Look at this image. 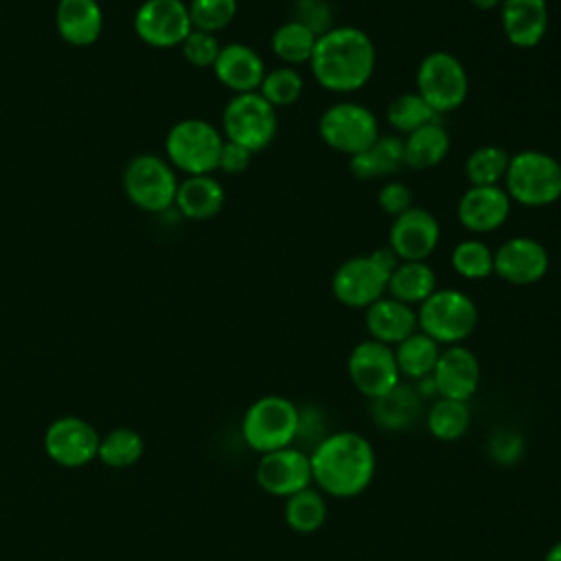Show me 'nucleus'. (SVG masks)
Instances as JSON below:
<instances>
[{"mask_svg":"<svg viewBox=\"0 0 561 561\" xmlns=\"http://www.w3.org/2000/svg\"><path fill=\"white\" fill-rule=\"evenodd\" d=\"M377 64V50L366 31L359 26H333L318 35L309 59L311 75L318 85L329 92L351 94L362 90Z\"/></svg>","mask_w":561,"mask_h":561,"instance_id":"1","label":"nucleus"},{"mask_svg":"<svg viewBox=\"0 0 561 561\" xmlns=\"http://www.w3.org/2000/svg\"><path fill=\"white\" fill-rule=\"evenodd\" d=\"M311 478L320 491L333 497H355L368 489L375 476V449L357 432H331L309 454Z\"/></svg>","mask_w":561,"mask_h":561,"instance_id":"2","label":"nucleus"},{"mask_svg":"<svg viewBox=\"0 0 561 561\" xmlns=\"http://www.w3.org/2000/svg\"><path fill=\"white\" fill-rule=\"evenodd\" d=\"M504 191L519 206H550L561 197V162L546 151L522 149L508 158Z\"/></svg>","mask_w":561,"mask_h":561,"instance_id":"3","label":"nucleus"},{"mask_svg":"<svg viewBox=\"0 0 561 561\" xmlns=\"http://www.w3.org/2000/svg\"><path fill=\"white\" fill-rule=\"evenodd\" d=\"M399 259L386 245L370 254L346 259L331 278V291L337 302L351 309H366L386 296L388 276Z\"/></svg>","mask_w":561,"mask_h":561,"instance_id":"4","label":"nucleus"},{"mask_svg":"<svg viewBox=\"0 0 561 561\" xmlns=\"http://www.w3.org/2000/svg\"><path fill=\"white\" fill-rule=\"evenodd\" d=\"M416 324L419 331L434 342L454 346L473 333L478 324V307L460 289L436 287L434 294L416 307Z\"/></svg>","mask_w":561,"mask_h":561,"instance_id":"5","label":"nucleus"},{"mask_svg":"<svg viewBox=\"0 0 561 561\" xmlns=\"http://www.w3.org/2000/svg\"><path fill=\"white\" fill-rule=\"evenodd\" d=\"M224 140V134L213 123L204 118H182L167 131V160L186 175H210L217 171Z\"/></svg>","mask_w":561,"mask_h":561,"instance_id":"6","label":"nucleus"},{"mask_svg":"<svg viewBox=\"0 0 561 561\" xmlns=\"http://www.w3.org/2000/svg\"><path fill=\"white\" fill-rule=\"evenodd\" d=\"M298 432V405L280 394H265L248 405L241 421L243 440L259 454L294 445Z\"/></svg>","mask_w":561,"mask_h":561,"instance_id":"7","label":"nucleus"},{"mask_svg":"<svg viewBox=\"0 0 561 561\" xmlns=\"http://www.w3.org/2000/svg\"><path fill=\"white\" fill-rule=\"evenodd\" d=\"M469 92V77L462 61L447 53L434 50L419 61L416 94L440 116L458 110Z\"/></svg>","mask_w":561,"mask_h":561,"instance_id":"8","label":"nucleus"},{"mask_svg":"<svg viewBox=\"0 0 561 561\" xmlns=\"http://www.w3.org/2000/svg\"><path fill=\"white\" fill-rule=\"evenodd\" d=\"M278 129L276 107H272L259 92L234 94L221 114V134L252 153L265 149Z\"/></svg>","mask_w":561,"mask_h":561,"instance_id":"9","label":"nucleus"},{"mask_svg":"<svg viewBox=\"0 0 561 561\" xmlns=\"http://www.w3.org/2000/svg\"><path fill=\"white\" fill-rule=\"evenodd\" d=\"M178 178L169 160L156 153L134 156L123 171V188L129 202L147 213H164L173 208Z\"/></svg>","mask_w":561,"mask_h":561,"instance_id":"10","label":"nucleus"},{"mask_svg":"<svg viewBox=\"0 0 561 561\" xmlns=\"http://www.w3.org/2000/svg\"><path fill=\"white\" fill-rule=\"evenodd\" d=\"M318 134L327 147L353 158L377 140L379 123L366 105L355 101H337L322 112Z\"/></svg>","mask_w":561,"mask_h":561,"instance_id":"11","label":"nucleus"},{"mask_svg":"<svg viewBox=\"0 0 561 561\" xmlns=\"http://www.w3.org/2000/svg\"><path fill=\"white\" fill-rule=\"evenodd\" d=\"M346 368L353 386L368 399H379L401 383L394 348L370 337L353 346Z\"/></svg>","mask_w":561,"mask_h":561,"instance_id":"12","label":"nucleus"},{"mask_svg":"<svg viewBox=\"0 0 561 561\" xmlns=\"http://www.w3.org/2000/svg\"><path fill=\"white\" fill-rule=\"evenodd\" d=\"M134 31L151 48L180 46L193 31L188 7L182 0H145L134 13Z\"/></svg>","mask_w":561,"mask_h":561,"instance_id":"13","label":"nucleus"},{"mask_svg":"<svg viewBox=\"0 0 561 561\" xmlns=\"http://www.w3.org/2000/svg\"><path fill=\"white\" fill-rule=\"evenodd\" d=\"M101 436L79 416L55 419L44 432L46 456L61 467H83L96 458Z\"/></svg>","mask_w":561,"mask_h":561,"instance_id":"14","label":"nucleus"},{"mask_svg":"<svg viewBox=\"0 0 561 561\" xmlns=\"http://www.w3.org/2000/svg\"><path fill=\"white\" fill-rule=\"evenodd\" d=\"M254 478L265 493L276 497H289L311 486L313 482L309 454L294 445L261 454Z\"/></svg>","mask_w":561,"mask_h":561,"instance_id":"15","label":"nucleus"},{"mask_svg":"<svg viewBox=\"0 0 561 561\" xmlns=\"http://www.w3.org/2000/svg\"><path fill=\"white\" fill-rule=\"evenodd\" d=\"M438 241V219L421 206H412L397 215L388 230V248L399 261H427Z\"/></svg>","mask_w":561,"mask_h":561,"instance_id":"16","label":"nucleus"},{"mask_svg":"<svg viewBox=\"0 0 561 561\" xmlns=\"http://www.w3.org/2000/svg\"><path fill=\"white\" fill-rule=\"evenodd\" d=\"M550 267L543 243L533 237H511L493 252V274L511 285H535Z\"/></svg>","mask_w":561,"mask_h":561,"instance_id":"17","label":"nucleus"},{"mask_svg":"<svg viewBox=\"0 0 561 561\" xmlns=\"http://www.w3.org/2000/svg\"><path fill=\"white\" fill-rule=\"evenodd\" d=\"M432 379L438 397L469 401L480 386V362L476 353L462 344L447 346L438 355Z\"/></svg>","mask_w":561,"mask_h":561,"instance_id":"18","label":"nucleus"},{"mask_svg":"<svg viewBox=\"0 0 561 561\" xmlns=\"http://www.w3.org/2000/svg\"><path fill=\"white\" fill-rule=\"evenodd\" d=\"M511 204L502 186H469L456 204V219L469 232H493L508 219Z\"/></svg>","mask_w":561,"mask_h":561,"instance_id":"19","label":"nucleus"},{"mask_svg":"<svg viewBox=\"0 0 561 561\" xmlns=\"http://www.w3.org/2000/svg\"><path fill=\"white\" fill-rule=\"evenodd\" d=\"M213 72L221 85L234 94H245L259 90L265 77V64L252 46L243 42H230L221 46L217 61L213 64Z\"/></svg>","mask_w":561,"mask_h":561,"instance_id":"20","label":"nucleus"},{"mask_svg":"<svg viewBox=\"0 0 561 561\" xmlns=\"http://www.w3.org/2000/svg\"><path fill=\"white\" fill-rule=\"evenodd\" d=\"M546 0H502L500 22L502 33L515 48H535L548 31Z\"/></svg>","mask_w":561,"mask_h":561,"instance_id":"21","label":"nucleus"},{"mask_svg":"<svg viewBox=\"0 0 561 561\" xmlns=\"http://www.w3.org/2000/svg\"><path fill=\"white\" fill-rule=\"evenodd\" d=\"M364 322L366 331L370 333V340H377L388 346H397L408 335L419 331L416 309L390 296H383L375 300L370 307H366Z\"/></svg>","mask_w":561,"mask_h":561,"instance_id":"22","label":"nucleus"},{"mask_svg":"<svg viewBox=\"0 0 561 561\" xmlns=\"http://www.w3.org/2000/svg\"><path fill=\"white\" fill-rule=\"evenodd\" d=\"M59 37L70 46H92L103 33V11L96 0H59L55 9Z\"/></svg>","mask_w":561,"mask_h":561,"instance_id":"23","label":"nucleus"},{"mask_svg":"<svg viewBox=\"0 0 561 561\" xmlns=\"http://www.w3.org/2000/svg\"><path fill=\"white\" fill-rule=\"evenodd\" d=\"M226 202L224 186L213 175H186L178 184L173 206L186 219H213Z\"/></svg>","mask_w":561,"mask_h":561,"instance_id":"24","label":"nucleus"},{"mask_svg":"<svg viewBox=\"0 0 561 561\" xmlns=\"http://www.w3.org/2000/svg\"><path fill=\"white\" fill-rule=\"evenodd\" d=\"M348 167L359 180L388 178L397 173L403 167V138L397 134H379L368 149L351 158Z\"/></svg>","mask_w":561,"mask_h":561,"instance_id":"25","label":"nucleus"},{"mask_svg":"<svg viewBox=\"0 0 561 561\" xmlns=\"http://www.w3.org/2000/svg\"><path fill=\"white\" fill-rule=\"evenodd\" d=\"M447 151L449 134L440 121L427 123L403 136V164L410 169H432L445 160Z\"/></svg>","mask_w":561,"mask_h":561,"instance_id":"26","label":"nucleus"},{"mask_svg":"<svg viewBox=\"0 0 561 561\" xmlns=\"http://www.w3.org/2000/svg\"><path fill=\"white\" fill-rule=\"evenodd\" d=\"M436 289V274L427 261H399L388 276L386 296L410 307L421 305Z\"/></svg>","mask_w":561,"mask_h":561,"instance_id":"27","label":"nucleus"},{"mask_svg":"<svg viewBox=\"0 0 561 561\" xmlns=\"http://www.w3.org/2000/svg\"><path fill=\"white\" fill-rule=\"evenodd\" d=\"M421 394L414 386L399 383L379 399H373V419L383 430H405L421 414Z\"/></svg>","mask_w":561,"mask_h":561,"instance_id":"28","label":"nucleus"},{"mask_svg":"<svg viewBox=\"0 0 561 561\" xmlns=\"http://www.w3.org/2000/svg\"><path fill=\"white\" fill-rule=\"evenodd\" d=\"M438 346L440 344L434 342L430 335L414 331L412 335H408L403 342L394 346V359H397L399 373L414 381L430 377L440 355Z\"/></svg>","mask_w":561,"mask_h":561,"instance_id":"29","label":"nucleus"},{"mask_svg":"<svg viewBox=\"0 0 561 561\" xmlns=\"http://www.w3.org/2000/svg\"><path fill=\"white\" fill-rule=\"evenodd\" d=\"M316 42H318V35L313 31H309L296 20H287L274 28L270 46H272V53L283 61V66L296 68V66L309 64Z\"/></svg>","mask_w":561,"mask_h":561,"instance_id":"30","label":"nucleus"},{"mask_svg":"<svg viewBox=\"0 0 561 561\" xmlns=\"http://www.w3.org/2000/svg\"><path fill=\"white\" fill-rule=\"evenodd\" d=\"M285 522L294 533L311 535L320 530L327 522V500L320 491L307 486L289 497H285L283 508Z\"/></svg>","mask_w":561,"mask_h":561,"instance_id":"31","label":"nucleus"},{"mask_svg":"<svg viewBox=\"0 0 561 561\" xmlns=\"http://www.w3.org/2000/svg\"><path fill=\"white\" fill-rule=\"evenodd\" d=\"M508 153L497 145L476 147L465 160V178L469 186H500L506 175Z\"/></svg>","mask_w":561,"mask_h":561,"instance_id":"32","label":"nucleus"},{"mask_svg":"<svg viewBox=\"0 0 561 561\" xmlns=\"http://www.w3.org/2000/svg\"><path fill=\"white\" fill-rule=\"evenodd\" d=\"M438 118L440 116L416 92H401L386 107V121L397 136H408L410 131Z\"/></svg>","mask_w":561,"mask_h":561,"instance_id":"33","label":"nucleus"},{"mask_svg":"<svg viewBox=\"0 0 561 561\" xmlns=\"http://www.w3.org/2000/svg\"><path fill=\"white\" fill-rule=\"evenodd\" d=\"M471 423L467 401L438 397L427 414V430L438 440H458Z\"/></svg>","mask_w":561,"mask_h":561,"instance_id":"34","label":"nucleus"},{"mask_svg":"<svg viewBox=\"0 0 561 561\" xmlns=\"http://www.w3.org/2000/svg\"><path fill=\"white\" fill-rule=\"evenodd\" d=\"M145 449L142 436L131 430V427H116L112 432H107L101 443H99V451L96 458L114 469H125L134 462L140 460Z\"/></svg>","mask_w":561,"mask_h":561,"instance_id":"35","label":"nucleus"},{"mask_svg":"<svg viewBox=\"0 0 561 561\" xmlns=\"http://www.w3.org/2000/svg\"><path fill=\"white\" fill-rule=\"evenodd\" d=\"M449 263L465 280H482L493 274V250L480 239H462L454 245Z\"/></svg>","mask_w":561,"mask_h":561,"instance_id":"36","label":"nucleus"},{"mask_svg":"<svg viewBox=\"0 0 561 561\" xmlns=\"http://www.w3.org/2000/svg\"><path fill=\"white\" fill-rule=\"evenodd\" d=\"M302 77L291 66H278L272 70H265V77L259 85V94L272 105V107H285L294 105L302 94Z\"/></svg>","mask_w":561,"mask_h":561,"instance_id":"37","label":"nucleus"},{"mask_svg":"<svg viewBox=\"0 0 561 561\" xmlns=\"http://www.w3.org/2000/svg\"><path fill=\"white\" fill-rule=\"evenodd\" d=\"M186 7L193 28L215 35L237 15V0H191Z\"/></svg>","mask_w":561,"mask_h":561,"instance_id":"38","label":"nucleus"},{"mask_svg":"<svg viewBox=\"0 0 561 561\" xmlns=\"http://www.w3.org/2000/svg\"><path fill=\"white\" fill-rule=\"evenodd\" d=\"M184 59L195 66V68H213V64L217 61V55L221 50L219 39L215 33H206V31H197L193 28L186 39L180 44Z\"/></svg>","mask_w":561,"mask_h":561,"instance_id":"39","label":"nucleus"},{"mask_svg":"<svg viewBox=\"0 0 561 561\" xmlns=\"http://www.w3.org/2000/svg\"><path fill=\"white\" fill-rule=\"evenodd\" d=\"M486 454L493 462L502 467H511L524 456V436L517 430L500 427L489 436Z\"/></svg>","mask_w":561,"mask_h":561,"instance_id":"40","label":"nucleus"},{"mask_svg":"<svg viewBox=\"0 0 561 561\" xmlns=\"http://www.w3.org/2000/svg\"><path fill=\"white\" fill-rule=\"evenodd\" d=\"M316 35L327 33L333 28V9L329 0H296L294 2V18Z\"/></svg>","mask_w":561,"mask_h":561,"instance_id":"41","label":"nucleus"},{"mask_svg":"<svg viewBox=\"0 0 561 561\" xmlns=\"http://www.w3.org/2000/svg\"><path fill=\"white\" fill-rule=\"evenodd\" d=\"M324 436H329V432L324 430L322 412L318 408H313V405H307L302 410L298 408V432H296L298 445H294V447L311 454Z\"/></svg>","mask_w":561,"mask_h":561,"instance_id":"42","label":"nucleus"},{"mask_svg":"<svg viewBox=\"0 0 561 561\" xmlns=\"http://www.w3.org/2000/svg\"><path fill=\"white\" fill-rule=\"evenodd\" d=\"M377 204H379V208H381L386 215L397 217V215H401V213H405L408 208L414 206V204H412V191H410L403 182L390 180V182H386V184L379 188V193H377Z\"/></svg>","mask_w":561,"mask_h":561,"instance_id":"43","label":"nucleus"},{"mask_svg":"<svg viewBox=\"0 0 561 561\" xmlns=\"http://www.w3.org/2000/svg\"><path fill=\"white\" fill-rule=\"evenodd\" d=\"M252 151L237 145V142H230V140H224V147H221V153H219V162H217V169L228 173V175H239L243 173L248 167H250V160H252Z\"/></svg>","mask_w":561,"mask_h":561,"instance_id":"44","label":"nucleus"},{"mask_svg":"<svg viewBox=\"0 0 561 561\" xmlns=\"http://www.w3.org/2000/svg\"><path fill=\"white\" fill-rule=\"evenodd\" d=\"M469 2L480 11H491V9H497L502 4V0H469Z\"/></svg>","mask_w":561,"mask_h":561,"instance_id":"45","label":"nucleus"},{"mask_svg":"<svg viewBox=\"0 0 561 561\" xmlns=\"http://www.w3.org/2000/svg\"><path fill=\"white\" fill-rule=\"evenodd\" d=\"M543 561H561V539L548 548Z\"/></svg>","mask_w":561,"mask_h":561,"instance_id":"46","label":"nucleus"}]
</instances>
